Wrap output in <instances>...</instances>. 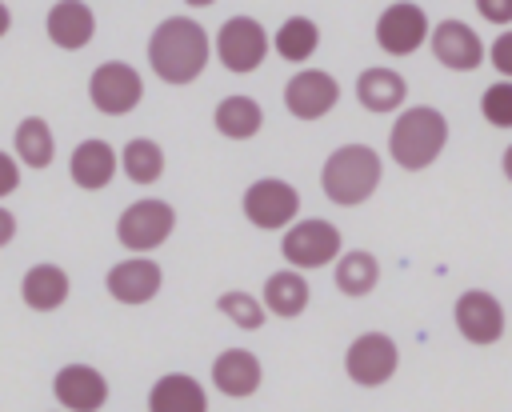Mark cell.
<instances>
[{"label":"cell","instance_id":"34","mask_svg":"<svg viewBox=\"0 0 512 412\" xmlns=\"http://www.w3.org/2000/svg\"><path fill=\"white\" fill-rule=\"evenodd\" d=\"M8 24H12V12H8V4H0V36L8 32Z\"/></svg>","mask_w":512,"mask_h":412},{"label":"cell","instance_id":"32","mask_svg":"<svg viewBox=\"0 0 512 412\" xmlns=\"http://www.w3.org/2000/svg\"><path fill=\"white\" fill-rule=\"evenodd\" d=\"M16 184H20V168H16V160H12V156H4V152H0V196L16 192Z\"/></svg>","mask_w":512,"mask_h":412},{"label":"cell","instance_id":"9","mask_svg":"<svg viewBox=\"0 0 512 412\" xmlns=\"http://www.w3.org/2000/svg\"><path fill=\"white\" fill-rule=\"evenodd\" d=\"M264 52H268V36L252 16H232L216 32V56L228 72H256L264 64Z\"/></svg>","mask_w":512,"mask_h":412},{"label":"cell","instance_id":"2","mask_svg":"<svg viewBox=\"0 0 512 412\" xmlns=\"http://www.w3.org/2000/svg\"><path fill=\"white\" fill-rule=\"evenodd\" d=\"M444 144H448V120L428 104L404 108L388 132V156L408 172L428 168L444 152Z\"/></svg>","mask_w":512,"mask_h":412},{"label":"cell","instance_id":"11","mask_svg":"<svg viewBox=\"0 0 512 412\" xmlns=\"http://www.w3.org/2000/svg\"><path fill=\"white\" fill-rule=\"evenodd\" d=\"M336 100H340V84L324 68H304L284 84V104L296 120H320L336 108Z\"/></svg>","mask_w":512,"mask_h":412},{"label":"cell","instance_id":"27","mask_svg":"<svg viewBox=\"0 0 512 412\" xmlns=\"http://www.w3.org/2000/svg\"><path fill=\"white\" fill-rule=\"evenodd\" d=\"M120 164H124L128 180H136V184H152V180H160V172H164V152H160L156 140H144V136H140V140H128Z\"/></svg>","mask_w":512,"mask_h":412},{"label":"cell","instance_id":"18","mask_svg":"<svg viewBox=\"0 0 512 412\" xmlns=\"http://www.w3.org/2000/svg\"><path fill=\"white\" fill-rule=\"evenodd\" d=\"M148 412H208V396L192 376L172 372V376H160L152 384Z\"/></svg>","mask_w":512,"mask_h":412},{"label":"cell","instance_id":"7","mask_svg":"<svg viewBox=\"0 0 512 412\" xmlns=\"http://www.w3.org/2000/svg\"><path fill=\"white\" fill-rule=\"evenodd\" d=\"M432 36L428 28V12L412 0H400V4H388L376 20V44L388 52V56H412L424 40Z\"/></svg>","mask_w":512,"mask_h":412},{"label":"cell","instance_id":"30","mask_svg":"<svg viewBox=\"0 0 512 412\" xmlns=\"http://www.w3.org/2000/svg\"><path fill=\"white\" fill-rule=\"evenodd\" d=\"M488 64H492L504 80H512V28L500 32V36L492 40V48H488Z\"/></svg>","mask_w":512,"mask_h":412},{"label":"cell","instance_id":"31","mask_svg":"<svg viewBox=\"0 0 512 412\" xmlns=\"http://www.w3.org/2000/svg\"><path fill=\"white\" fill-rule=\"evenodd\" d=\"M476 12L492 24H512V0H480Z\"/></svg>","mask_w":512,"mask_h":412},{"label":"cell","instance_id":"14","mask_svg":"<svg viewBox=\"0 0 512 412\" xmlns=\"http://www.w3.org/2000/svg\"><path fill=\"white\" fill-rule=\"evenodd\" d=\"M52 392L68 412H100L108 400V380L88 364H68L56 372Z\"/></svg>","mask_w":512,"mask_h":412},{"label":"cell","instance_id":"3","mask_svg":"<svg viewBox=\"0 0 512 412\" xmlns=\"http://www.w3.org/2000/svg\"><path fill=\"white\" fill-rule=\"evenodd\" d=\"M380 156L368 148V144H340L328 160H324V172H320V188L332 204L340 208H352V204H364L376 188H380Z\"/></svg>","mask_w":512,"mask_h":412},{"label":"cell","instance_id":"16","mask_svg":"<svg viewBox=\"0 0 512 412\" xmlns=\"http://www.w3.org/2000/svg\"><path fill=\"white\" fill-rule=\"evenodd\" d=\"M92 32H96V20H92V8H88V4H80V0H60V4L48 8V40H52L56 48L76 52V48H84V44L92 40Z\"/></svg>","mask_w":512,"mask_h":412},{"label":"cell","instance_id":"5","mask_svg":"<svg viewBox=\"0 0 512 412\" xmlns=\"http://www.w3.org/2000/svg\"><path fill=\"white\" fill-rule=\"evenodd\" d=\"M172 224H176L172 204H164V200H136V204H128V208L120 212V220H116V240H120L128 252H148V248H156V244L168 240Z\"/></svg>","mask_w":512,"mask_h":412},{"label":"cell","instance_id":"6","mask_svg":"<svg viewBox=\"0 0 512 412\" xmlns=\"http://www.w3.org/2000/svg\"><path fill=\"white\" fill-rule=\"evenodd\" d=\"M396 364H400V348H396V340L384 336V332H364V336H356V340L348 344V352H344V368H348V376H352L360 388H380L384 380H392Z\"/></svg>","mask_w":512,"mask_h":412},{"label":"cell","instance_id":"21","mask_svg":"<svg viewBox=\"0 0 512 412\" xmlns=\"http://www.w3.org/2000/svg\"><path fill=\"white\" fill-rule=\"evenodd\" d=\"M20 296H24V304L36 308V312L60 308V304L68 300V276H64V268H56V264H36V268H28V272H24V284H20Z\"/></svg>","mask_w":512,"mask_h":412},{"label":"cell","instance_id":"22","mask_svg":"<svg viewBox=\"0 0 512 412\" xmlns=\"http://www.w3.org/2000/svg\"><path fill=\"white\" fill-rule=\"evenodd\" d=\"M264 308H268L272 316H284V320L300 316V312L308 308V280H304L296 268L272 272L268 284H264Z\"/></svg>","mask_w":512,"mask_h":412},{"label":"cell","instance_id":"19","mask_svg":"<svg viewBox=\"0 0 512 412\" xmlns=\"http://www.w3.org/2000/svg\"><path fill=\"white\" fill-rule=\"evenodd\" d=\"M408 96V84L396 68H364L356 80V100L368 112H396Z\"/></svg>","mask_w":512,"mask_h":412},{"label":"cell","instance_id":"26","mask_svg":"<svg viewBox=\"0 0 512 412\" xmlns=\"http://www.w3.org/2000/svg\"><path fill=\"white\" fill-rule=\"evenodd\" d=\"M16 156L28 168H48L52 164V128L40 116L20 120V128H16Z\"/></svg>","mask_w":512,"mask_h":412},{"label":"cell","instance_id":"24","mask_svg":"<svg viewBox=\"0 0 512 412\" xmlns=\"http://www.w3.org/2000/svg\"><path fill=\"white\" fill-rule=\"evenodd\" d=\"M376 280H380V264L372 252L356 248V252H344L336 260V288L344 296H368L376 288Z\"/></svg>","mask_w":512,"mask_h":412},{"label":"cell","instance_id":"28","mask_svg":"<svg viewBox=\"0 0 512 412\" xmlns=\"http://www.w3.org/2000/svg\"><path fill=\"white\" fill-rule=\"evenodd\" d=\"M480 116L492 128H512V80H492L480 96Z\"/></svg>","mask_w":512,"mask_h":412},{"label":"cell","instance_id":"33","mask_svg":"<svg viewBox=\"0 0 512 412\" xmlns=\"http://www.w3.org/2000/svg\"><path fill=\"white\" fill-rule=\"evenodd\" d=\"M12 236H16V216H12L8 208H0V248H4Z\"/></svg>","mask_w":512,"mask_h":412},{"label":"cell","instance_id":"25","mask_svg":"<svg viewBox=\"0 0 512 412\" xmlns=\"http://www.w3.org/2000/svg\"><path fill=\"white\" fill-rule=\"evenodd\" d=\"M276 52L284 56V60H292V64H300V60H308L312 52H316V44H320V28L308 20V16H288L280 28H276Z\"/></svg>","mask_w":512,"mask_h":412},{"label":"cell","instance_id":"29","mask_svg":"<svg viewBox=\"0 0 512 412\" xmlns=\"http://www.w3.org/2000/svg\"><path fill=\"white\" fill-rule=\"evenodd\" d=\"M216 308L224 316H232V324H240V328H260L264 324V304L256 296H248V292H224L216 300Z\"/></svg>","mask_w":512,"mask_h":412},{"label":"cell","instance_id":"17","mask_svg":"<svg viewBox=\"0 0 512 412\" xmlns=\"http://www.w3.org/2000/svg\"><path fill=\"white\" fill-rule=\"evenodd\" d=\"M212 384L224 396H252L260 388V360L248 348H228L212 360Z\"/></svg>","mask_w":512,"mask_h":412},{"label":"cell","instance_id":"8","mask_svg":"<svg viewBox=\"0 0 512 412\" xmlns=\"http://www.w3.org/2000/svg\"><path fill=\"white\" fill-rule=\"evenodd\" d=\"M300 212V192L288 184V180H276V176H264L256 184H248L244 192V216L256 224V228H292L288 220H296Z\"/></svg>","mask_w":512,"mask_h":412},{"label":"cell","instance_id":"15","mask_svg":"<svg viewBox=\"0 0 512 412\" xmlns=\"http://www.w3.org/2000/svg\"><path fill=\"white\" fill-rule=\"evenodd\" d=\"M104 284H108L112 300H120V304H148V300L160 292L164 276H160V264H156V260L132 256V260H120V264L108 272Z\"/></svg>","mask_w":512,"mask_h":412},{"label":"cell","instance_id":"10","mask_svg":"<svg viewBox=\"0 0 512 412\" xmlns=\"http://www.w3.org/2000/svg\"><path fill=\"white\" fill-rule=\"evenodd\" d=\"M88 96H92V104H96L100 112H108V116H124V112H132V108L140 104L144 84H140V72H136L132 64H124V60H108V64H100V68L92 72V80H88Z\"/></svg>","mask_w":512,"mask_h":412},{"label":"cell","instance_id":"20","mask_svg":"<svg viewBox=\"0 0 512 412\" xmlns=\"http://www.w3.org/2000/svg\"><path fill=\"white\" fill-rule=\"evenodd\" d=\"M116 176V152L104 144V140H84L76 152H72V180L88 192H100L108 188V180Z\"/></svg>","mask_w":512,"mask_h":412},{"label":"cell","instance_id":"4","mask_svg":"<svg viewBox=\"0 0 512 412\" xmlns=\"http://www.w3.org/2000/svg\"><path fill=\"white\" fill-rule=\"evenodd\" d=\"M280 252H284V260L300 272V268H324V264H332L336 260V252H340V228L336 224H328V220H296L288 232H284V240H280Z\"/></svg>","mask_w":512,"mask_h":412},{"label":"cell","instance_id":"1","mask_svg":"<svg viewBox=\"0 0 512 412\" xmlns=\"http://www.w3.org/2000/svg\"><path fill=\"white\" fill-rule=\"evenodd\" d=\"M148 64L168 84H188L208 64V36L188 16H168L148 36Z\"/></svg>","mask_w":512,"mask_h":412},{"label":"cell","instance_id":"12","mask_svg":"<svg viewBox=\"0 0 512 412\" xmlns=\"http://www.w3.org/2000/svg\"><path fill=\"white\" fill-rule=\"evenodd\" d=\"M456 328H460V336L468 340V344H496L500 336H504V308H500V300L492 296V292H484V288H468V292H460V300H456Z\"/></svg>","mask_w":512,"mask_h":412},{"label":"cell","instance_id":"13","mask_svg":"<svg viewBox=\"0 0 512 412\" xmlns=\"http://www.w3.org/2000/svg\"><path fill=\"white\" fill-rule=\"evenodd\" d=\"M432 56L452 72H472L484 64L488 48L476 36V28H468L464 20H440L432 28Z\"/></svg>","mask_w":512,"mask_h":412},{"label":"cell","instance_id":"35","mask_svg":"<svg viewBox=\"0 0 512 412\" xmlns=\"http://www.w3.org/2000/svg\"><path fill=\"white\" fill-rule=\"evenodd\" d=\"M500 164H504V176H508V180H512V144H508V148H504V160H500Z\"/></svg>","mask_w":512,"mask_h":412},{"label":"cell","instance_id":"23","mask_svg":"<svg viewBox=\"0 0 512 412\" xmlns=\"http://www.w3.org/2000/svg\"><path fill=\"white\" fill-rule=\"evenodd\" d=\"M260 124H264V112H260V104L252 96H228V100L216 104V128L224 136H232V140L256 136Z\"/></svg>","mask_w":512,"mask_h":412}]
</instances>
